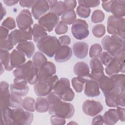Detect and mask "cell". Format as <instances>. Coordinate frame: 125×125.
I'll use <instances>...</instances> for the list:
<instances>
[{
  "mask_svg": "<svg viewBox=\"0 0 125 125\" xmlns=\"http://www.w3.org/2000/svg\"><path fill=\"white\" fill-rule=\"evenodd\" d=\"M46 98L49 103V114L55 115L65 119H69L74 114L75 108L73 104L62 102L54 91H51L47 95Z\"/></svg>",
  "mask_w": 125,
  "mask_h": 125,
  "instance_id": "1",
  "label": "cell"
},
{
  "mask_svg": "<svg viewBox=\"0 0 125 125\" xmlns=\"http://www.w3.org/2000/svg\"><path fill=\"white\" fill-rule=\"evenodd\" d=\"M38 68L33 62L29 60L13 72L14 82H21L30 84H35L38 82Z\"/></svg>",
  "mask_w": 125,
  "mask_h": 125,
  "instance_id": "2",
  "label": "cell"
},
{
  "mask_svg": "<svg viewBox=\"0 0 125 125\" xmlns=\"http://www.w3.org/2000/svg\"><path fill=\"white\" fill-rule=\"evenodd\" d=\"M103 49L113 57L125 49V39L116 35L105 36L101 41Z\"/></svg>",
  "mask_w": 125,
  "mask_h": 125,
  "instance_id": "3",
  "label": "cell"
},
{
  "mask_svg": "<svg viewBox=\"0 0 125 125\" xmlns=\"http://www.w3.org/2000/svg\"><path fill=\"white\" fill-rule=\"evenodd\" d=\"M60 46L59 40L55 36H47L37 43L38 49L50 58L54 56Z\"/></svg>",
  "mask_w": 125,
  "mask_h": 125,
  "instance_id": "4",
  "label": "cell"
},
{
  "mask_svg": "<svg viewBox=\"0 0 125 125\" xmlns=\"http://www.w3.org/2000/svg\"><path fill=\"white\" fill-rule=\"evenodd\" d=\"M53 90L62 100L65 102L72 101L75 97V93L70 87V81L65 78L59 79Z\"/></svg>",
  "mask_w": 125,
  "mask_h": 125,
  "instance_id": "5",
  "label": "cell"
},
{
  "mask_svg": "<svg viewBox=\"0 0 125 125\" xmlns=\"http://www.w3.org/2000/svg\"><path fill=\"white\" fill-rule=\"evenodd\" d=\"M34 115L31 112L18 107L11 109V125H29L33 120Z\"/></svg>",
  "mask_w": 125,
  "mask_h": 125,
  "instance_id": "6",
  "label": "cell"
},
{
  "mask_svg": "<svg viewBox=\"0 0 125 125\" xmlns=\"http://www.w3.org/2000/svg\"><path fill=\"white\" fill-rule=\"evenodd\" d=\"M125 20L123 17L114 15L108 17L107 21V31L113 35H116L125 39Z\"/></svg>",
  "mask_w": 125,
  "mask_h": 125,
  "instance_id": "7",
  "label": "cell"
},
{
  "mask_svg": "<svg viewBox=\"0 0 125 125\" xmlns=\"http://www.w3.org/2000/svg\"><path fill=\"white\" fill-rule=\"evenodd\" d=\"M125 49H123L114 56L105 69L106 74L111 76L120 72H125Z\"/></svg>",
  "mask_w": 125,
  "mask_h": 125,
  "instance_id": "8",
  "label": "cell"
},
{
  "mask_svg": "<svg viewBox=\"0 0 125 125\" xmlns=\"http://www.w3.org/2000/svg\"><path fill=\"white\" fill-rule=\"evenodd\" d=\"M58 80V76L54 75L46 80L38 81L34 86L35 93L39 97L47 96L53 89L54 85Z\"/></svg>",
  "mask_w": 125,
  "mask_h": 125,
  "instance_id": "9",
  "label": "cell"
},
{
  "mask_svg": "<svg viewBox=\"0 0 125 125\" xmlns=\"http://www.w3.org/2000/svg\"><path fill=\"white\" fill-rule=\"evenodd\" d=\"M104 97L106 104L108 107L125 106V91H123L117 87Z\"/></svg>",
  "mask_w": 125,
  "mask_h": 125,
  "instance_id": "10",
  "label": "cell"
},
{
  "mask_svg": "<svg viewBox=\"0 0 125 125\" xmlns=\"http://www.w3.org/2000/svg\"><path fill=\"white\" fill-rule=\"evenodd\" d=\"M88 25L87 23L83 20L77 19L72 24L71 32L73 37L77 40H81L89 35Z\"/></svg>",
  "mask_w": 125,
  "mask_h": 125,
  "instance_id": "11",
  "label": "cell"
},
{
  "mask_svg": "<svg viewBox=\"0 0 125 125\" xmlns=\"http://www.w3.org/2000/svg\"><path fill=\"white\" fill-rule=\"evenodd\" d=\"M9 37L14 46L18 43L30 41L33 38L32 28L30 27L26 30L15 29L10 33Z\"/></svg>",
  "mask_w": 125,
  "mask_h": 125,
  "instance_id": "12",
  "label": "cell"
},
{
  "mask_svg": "<svg viewBox=\"0 0 125 125\" xmlns=\"http://www.w3.org/2000/svg\"><path fill=\"white\" fill-rule=\"evenodd\" d=\"M59 20V16L51 12H49L38 20V24L46 31L51 32L58 24Z\"/></svg>",
  "mask_w": 125,
  "mask_h": 125,
  "instance_id": "13",
  "label": "cell"
},
{
  "mask_svg": "<svg viewBox=\"0 0 125 125\" xmlns=\"http://www.w3.org/2000/svg\"><path fill=\"white\" fill-rule=\"evenodd\" d=\"M16 22L20 29L26 30L31 27L33 21L30 11L26 9L22 10L16 18Z\"/></svg>",
  "mask_w": 125,
  "mask_h": 125,
  "instance_id": "14",
  "label": "cell"
},
{
  "mask_svg": "<svg viewBox=\"0 0 125 125\" xmlns=\"http://www.w3.org/2000/svg\"><path fill=\"white\" fill-rule=\"evenodd\" d=\"M82 109L85 114L94 117L102 112L103 106L99 101L87 100L83 103Z\"/></svg>",
  "mask_w": 125,
  "mask_h": 125,
  "instance_id": "15",
  "label": "cell"
},
{
  "mask_svg": "<svg viewBox=\"0 0 125 125\" xmlns=\"http://www.w3.org/2000/svg\"><path fill=\"white\" fill-rule=\"evenodd\" d=\"M50 6L47 0H35L32 7L31 13L36 20H39L49 10Z\"/></svg>",
  "mask_w": 125,
  "mask_h": 125,
  "instance_id": "16",
  "label": "cell"
},
{
  "mask_svg": "<svg viewBox=\"0 0 125 125\" xmlns=\"http://www.w3.org/2000/svg\"><path fill=\"white\" fill-rule=\"evenodd\" d=\"M56 72L55 65L51 62H47L39 69L38 81L46 80L54 75Z\"/></svg>",
  "mask_w": 125,
  "mask_h": 125,
  "instance_id": "17",
  "label": "cell"
},
{
  "mask_svg": "<svg viewBox=\"0 0 125 125\" xmlns=\"http://www.w3.org/2000/svg\"><path fill=\"white\" fill-rule=\"evenodd\" d=\"M10 86L6 81H1L0 89V110L10 107V100L11 92L9 90Z\"/></svg>",
  "mask_w": 125,
  "mask_h": 125,
  "instance_id": "18",
  "label": "cell"
},
{
  "mask_svg": "<svg viewBox=\"0 0 125 125\" xmlns=\"http://www.w3.org/2000/svg\"><path fill=\"white\" fill-rule=\"evenodd\" d=\"M84 93L86 96L89 97L99 96L100 91L97 81L93 79H88L84 84Z\"/></svg>",
  "mask_w": 125,
  "mask_h": 125,
  "instance_id": "19",
  "label": "cell"
},
{
  "mask_svg": "<svg viewBox=\"0 0 125 125\" xmlns=\"http://www.w3.org/2000/svg\"><path fill=\"white\" fill-rule=\"evenodd\" d=\"M97 81L100 89L102 90L104 96L116 87L110 77H108L104 74L101 76Z\"/></svg>",
  "mask_w": 125,
  "mask_h": 125,
  "instance_id": "20",
  "label": "cell"
},
{
  "mask_svg": "<svg viewBox=\"0 0 125 125\" xmlns=\"http://www.w3.org/2000/svg\"><path fill=\"white\" fill-rule=\"evenodd\" d=\"M91 69V75L92 78L96 81L102 75H104V67L101 61L98 58H92L89 62Z\"/></svg>",
  "mask_w": 125,
  "mask_h": 125,
  "instance_id": "21",
  "label": "cell"
},
{
  "mask_svg": "<svg viewBox=\"0 0 125 125\" xmlns=\"http://www.w3.org/2000/svg\"><path fill=\"white\" fill-rule=\"evenodd\" d=\"M72 55L71 48L67 45H61L55 54V60L62 62L69 60Z\"/></svg>",
  "mask_w": 125,
  "mask_h": 125,
  "instance_id": "22",
  "label": "cell"
},
{
  "mask_svg": "<svg viewBox=\"0 0 125 125\" xmlns=\"http://www.w3.org/2000/svg\"><path fill=\"white\" fill-rule=\"evenodd\" d=\"M0 49L9 51L14 47V45L9 37V30L1 26L0 29Z\"/></svg>",
  "mask_w": 125,
  "mask_h": 125,
  "instance_id": "23",
  "label": "cell"
},
{
  "mask_svg": "<svg viewBox=\"0 0 125 125\" xmlns=\"http://www.w3.org/2000/svg\"><path fill=\"white\" fill-rule=\"evenodd\" d=\"M73 70L75 74L78 76L83 78L86 80L92 79L88 65L83 62H77L74 66Z\"/></svg>",
  "mask_w": 125,
  "mask_h": 125,
  "instance_id": "24",
  "label": "cell"
},
{
  "mask_svg": "<svg viewBox=\"0 0 125 125\" xmlns=\"http://www.w3.org/2000/svg\"><path fill=\"white\" fill-rule=\"evenodd\" d=\"M27 84L21 82H14L10 86V91L20 96H25L29 91V87Z\"/></svg>",
  "mask_w": 125,
  "mask_h": 125,
  "instance_id": "25",
  "label": "cell"
},
{
  "mask_svg": "<svg viewBox=\"0 0 125 125\" xmlns=\"http://www.w3.org/2000/svg\"><path fill=\"white\" fill-rule=\"evenodd\" d=\"M73 51L75 56L80 59L85 58L88 51V45L84 42H75L73 45Z\"/></svg>",
  "mask_w": 125,
  "mask_h": 125,
  "instance_id": "26",
  "label": "cell"
},
{
  "mask_svg": "<svg viewBox=\"0 0 125 125\" xmlns=\"http://www.w3.org/2000/svg\"><path fill=\"white\" fill-rule=\"evenodd\" d=\"M110 12L117 17H124L125 15V1L124 0H112Z\"/></svg>",
  "mask_w": 125,
  "mask_h": 125,
  "instance_id": "27",
  "label": "cell"
},
{
  "mask_svg": "<svg viewBox=\"0 0 125 125\" xmlns=\"http://www.w3.org/2000/svg\"><path fill=\"white\" fill-rule=\"evenodd\" d=\"M25 55L17 49H14L10 53L11 64L13 68L19 67L25 63Z\"/></svg>",
  "mask_w": 125,
  "mask_h": 125,
  "instance_id": "28",
  "label": "cell"
},
{
  "mask_svg": "<svg viewBox=\"0 0 125 125\" xmlns=\"http://www.w3.org/2000/svg\"><path fill=\"white\" fill-rule=\"evenodd\" d=\"M50 6V12L54 13L58 16H62L66 11L67 7L63 1L47 0Z\"/></svg>",
  "mask_w": 125,
  "mask_h": 125,
  "instance_id": "29",
  "label": "cell"
},
{
  "mask_svg": "<svg viewBox=\"0 0 125 125\" xmlns=\"http://www.w3.org/2000/svg\"><path fill=\"white\" fill-rule=\"evenodd\" d=\"M16 49L25 55L28 58H30L35 51V45L33 42L26 41L19 43L16 46Z\"/></svg>",
  "mask_w": 125,
  "mask_h": 125,
  "instance_id": "30",
  "label": "cell"
},
{
  "mask_svg": "<svg viewBox=\"0 0 125 125\" xmlns=\"http://www.w3.org/2000/svg\"><path fill=\"white\" fill-rule=\"evenodd\" d=\"M103 117L104 124L106 125H114L119 120L117 110L114 108L108 110L104 113Z\"/></svg>",
  "mask_w": 125,
  "mask_h": 125,
  "instance_id": "31",
  "label": "cell"
},
{
  "mask_svg": "<svg viewBox=\"0 0 125 125\" xmlns=\"http://www.w3.org/2000/svg\"><path fill=\"white\" fill-rule=\"evenodd\" d=\"M33 39L34 42H38L41 40L48 36L46 31L39 24H35L32 28Z\"/></svg>",
  "mask_w": 125,
  "mask_h": 125,
  "instance_id": "32",
  "label": "cell"
},
{
  "mask_svg": "<svg viewBox=\"0 0 125 125\" xmlns=\"http://www.w3.org/2000/svg\"><path fill=\"white\" fill-rule=\"evenodd\" d=\"M0 64H2L5 69L8 71H11L13 69V67L11 64L10 54L8 50L0 49Z\"/></svg>",
  "mask_w": 125,
  "mask_h": 125,
  "instance_id": "33",
  "label": "cell"
},
{
  "mask_svg": "<svg viewBox=\"0 0 125 125\" xmlns=\"http://www.w3.org/2000/svg\"><path fill=\"white\" fill-rule=\"evenodd\" d=\"M49 103L47 98L39 97L36 100L35 109L40 113L46 112L49 110Z\"/></svg>",
  "mask_w": 125,
  "mask_h": 125,
  "instance_id": "34",
  "label": "cell"
},
{
  "mask_svg": "<svg viewBox=\"0 0 125 125\" xmlns=\"http://www.w3.org/2000/svg\"><path fill=\"white\" fill-rule=\"evenodd\" d=\"M32 62L39 70L42 66L47 62V59L42 52L38 51L34 54Z\"/></svg>",
  "mask_w": 125,
  "mask_h": 125,
  "instance_id": "35",
  "label": "cell"
},
{
  "mask_svg": "<svg viewBox=\"0 0 125 125\" xmlns=\"http://www.w3.org/2000/svg\"><path fill=\"white\" fill-rule=\"evenodd\" d=\"M62 21L66 24H73L76 20V15L74 10L66 11L61 16Z\"/></svg>",
  "mask_w": 125,
  "mask_h": 125,
  "instance_id": "36",
  "label": "cell"
},
{
  "mask_svg": "<svg viewBox=\"0 0 125 125\" xmlns=\"http://www.w3.org/2000/svg\"><path fill=\"white\" fill-rule=\"evenodd\" d=\"M87 80L80 77H76L71 80L72 85L75 90L78 93L81 92L83 88L84 85Z\"/></svg>",
  "mask_w": 125,
  "mask_h": 125,
  "instance_id": "37",
  "label": "cell"
},
{
  "mask_svg": "<svg viewBox=\"0 0 125 125\" xmlns=\"http://www.w3.org/2000/svg\"><path fill=\"white\" fill-rule=\"evenodd\" d=\"M116 87L125 91V74H116L110 76Z\"/></svg>",
  "mask_w": 125,
  "mask_h": 125,
  "instance_id": "38",
  "label": "cell"
},
{
  "mask_svg": "<svg viewBox=\"0 0 125 125\" xmlns=\"http://www.w3.org/2000/svg\"><path fill=\"white\" fill-rule=\"evenodd\" d=\"M36 101L35 99L31 97H26L22 101V107L25 110L30 111L34 112L35 109Z\"/></svg>",
  "mask_w": 125,
  "mask_h": 125,
  "instance_id": "39",
  "label": "cell"
},
{
  "mask_svg": "<svg viewBox=\"0 0 125 125\" xmlns=\"http://www.w3.org/2000/svg\"><path fill=\"white\" fill-rule=\"evenodd\" d=\"M22 99L21 96L16 95L11 92V97L10 100V107L16 108L22 106Z\"/></svg>",
  "mask_w": 125,
  "mask_h": 125,
  "instance_id": "40",
  "label": "cell"
},
{
  "mask_svg": "<svg viewBox=\"0 0 125 125\" xmlns=\"http://www.w3.org/2000/svg\"><path fill=\"white\" fill-rule=\"evenodd\" d=\"M102 51L103 48L100 44L94 43L92 44L90 48L89 53V57L92 58H98L100 56Z\"/></svg>",
  "mask_w": 125,
  "mask_h": 125,
  "instance_id": "41",
  "label": "cell"
},
{
  "mask_svg": "<svg viewBox=\"0 0 125 125\" xmlns=\"http://www.w3.org/2000/svg\"><path fill=\"white\" fill-rule=\"evenodd\" d=\"M92 32L96 38H101L105 33V27L103 24H98L93 27Z\"/></svg>",
  "mask_w": 125,
  "mask_h": 125,
  "instance_id": "42",
  "label": "cell"
},
{
  "mask_svg": "<svg viewBox=\"0 0 125 125\" xmlns=\"http://www.w3.org/2000/svg\"><path fill=\"white\" fill-rule=\"evenodd\" d=\"M104 19V14L101 10H94L91 15V20L93 23H97L102 22Z\"/></svg>",
  "mask_w": 125,
  "mask_h": 125,
  "instance_id": "43",
  "label": "cell"
},
{
  "mask_svg": "<svg viewBox=\"0 0 125 125\" xmlns=\"http://www.w3.org/2000/svg\"><path fill=\"white\" fill-rule=\"evenodd\" d=\"M76 12L79 17L82 18H87L90 15L91 9L84 6L79 5L76 9Z\"/></svg>",
  "mask_w": 125,
  "mask_h": 125,
  "instance_id": "44",
  "label": "cell"
},
{
  "mask_svg": "<svg viewBox=\"0 0 125 125\" xmlns=\"http://www.w3.org/2000/svg\"><path fill=\"white\" fill-rule=\"evenodd\" d=\"M1 26L8 30H12L16 27V25L15 20L13 18L9 17L3 20Z\"/></svg>",
  "mask_w": 125,
  "mask_h": 125,
  "instance_id": "45",
  "label": "cell"
},
{
  "mask_svg": "<svg viewBox=\"0 0 125 125\" xmlns=\"http://www.w3.org/2000/svg\"><path fill=\"white\" fill-rule=\"evenodd\" d=\"M99 57L102 64L106 66L111 61L114 57L107 52L104 51L101 53Z\"/></svg>",
  "mask_w": 125,
  "mask_h": 125,
  "instance_id": "46",
  "label": "cell"
},
{
  "mask_svg": "<svg viewBox=\"0 0 125 125\" xmlns=\"http://www.w3.org/2000/svg\"><path fill=\"white\" fill-rule=\"evenodd\" d=\"M68 31V26L67 24L64 23L62 21H59V22L57 25L55 32L58 35H62L65 34Z\"/></svg>",
  "mask_w": 125,
  "mask_h": 125,
  "instance_id": "47",
  "label": "cell"
},
{
  "mask_svg": "<svg viewBox=\"0 0 125 125\" xmlns=\"http://www.w3.org/2000/svg\"><path fill=\"white\" fill-rule=\"evenodd\" d=\"M79 5L84 6L86 7H95L98 6L100 4V0H78Z\"/></svg>",
  "mask_w": 125,
  "mask_h": 125,
  "instance_id": "48",
  "label": "cell"
},
{
  "mask_svg": "<svg viewBox=\"0 0 125 125\" xmlns=\"http://www.w3.org/2000/svg\"><path fill=\"white\" fill-rule=\"evenodd\" d=\"M50 123L53 125H63L65 124V118L52 115L50 118Z\"/></svg>",
  "mask_w": 125,
  "mask_h": 125,
  "instance_id": "49",
  "label": "cell"
},
{
  "mask_svg": "<svg viewBox=\"0 0 125 125\" xmlns=\"http://www.w3.org/2000/svg\"><path fill=\"white\" fill-rule=\"evenodd\" d=\"M59 41L61 45H67L71 42V39L67 35H63L59 38Z\"/></svg>",
  "mask_w": 125,
  "mask_h": 125,
  "instance_id": "50",
  "label": "cell"
},
{
  "mask_svg": "<svg viewBox=\"0 0 125 125\" xmlns=\"http://www.w3.org/2000/svg\"><path fill=\"white\" fill-rule=\"evenodd\" d=\"M67 7V10H74L77 5V1L74 0H65L63 1Z\"/></svg>",
  "mask_w": 125,
  "mask_h": 125,
  "instance_id": "51",
  "label": "cell"
},
{
  "mask_svg": "<svg viewBox=\"0 0 125 125\" xmlns=\"http://www.w3.org/2000/svg\"><path fill=\"white\" fill-rule=\"evenodd\" d=\"M116 107H117L116 109L118 112L119 120L121 121L124 122L125 119V109L124 108H123L121 106H118Z\"/></svg>",
  "mask_w": 125,
  "mask_h": 125,
  "instance_id": "52",
  "label": "cell"
},
{
  "mask_svg": "<svg viewBox=\"0 0 125 125\" xmlns=\"http://www.w3.org/2000/svg\"><path fill=\"white\" fill-rule=\"evenodd\" d=\"M35 0H20L19 1L20 5L23 7L28 8L32 7Z\"/></svg>",
  "mask_w": 125,
  "mask_h": 125,
  "instance_id": "53",
  "label": "cell"
},
{
  "mask_svg": "<svg viewBox=\"0 0 125 125\" xmlns=\"http://www.w3.org/2000/svg\"><path fill=\"white\" fill-rule=\"evenodd\" d=\"M104 124V119L102 116L99 115L93 118L92 121V125H100Z\"/></svg>",
  "mask_w": 125,
  "mask_h": 125,
  "instance_id": "54",
  "label": "cell"
},
{
  "mask_svg": "<svg viewBox=\"0 0 125 125\" xmlns=\"http://www.w3.org/2000/svg\"><path fill=\"white\" fill-rule=\"evenodd\" d=\"M112 0H107V1H103L102 2V7L103 9L107 12H110L111 6L112 4Z\"/></svg>",
  "mask_w": 125,
  "mask_h": 125,
  "instance_id": "55",
  "label": "cell"
},
{
  "mask_svg": "<svg viewBox=\"0 0 125 125\" xmlns=\"http://www.w3.org/2000/svg\"><path fill=\"white\" fill-rule=\"evenodd\" d=\"M3 1L5 5L9 6L15 5L17 4L18 2H19V1L18 0H4Z\"/></svg>",
  "mask_w": 125,
  "mask_h": 125,
  "instance_id": "56",
  "label": "cell"
},
{
  "mask_svg": "<svg viewBox=\"0 0 125 125\" xmlns=\"http://www.w3.org/2000/svg\"><path fill=\"white\" fill-rule=\"evenodd\" d=\"M0 16H1L0 21H1L3 17L5 16V15L6 14V11L5 9L2 6L1 2H0Z\"/></svg>",
  "mask_w": 125,
  "mask_h": 125,
  "instance_id": "57",
  "label": "cell"
},
{
  "mask_svg": "<svg viewBox=\"0 0 125 125\" xmlns=\"http://www.w3.org/2000/svg\"><path fill=\"white\" fill-rule=\"evenodd\" d=\"M77 124V123H75V122L74 123L73 121H72L71 122H70V123H68V124Z\"/></svg>",
  "mask_w": 125,
  "mask_h": 125,
  "instance_id": "58",
  "label": "cell"
}]
</instances>
